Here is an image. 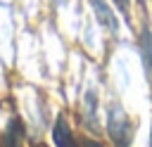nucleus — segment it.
Here are the masks:
<instances>
[{"mask_svg": "<svg viewBox=\"0 0 152 147\" xmlns=\"http://www.w3.org/2000/svg\"><path fill=\"white\" fill-rule=\"evenodd\" d=\"M52 142H55V147H83L76 140V135L69 128V121L64 116H57V121L52 126Z\"/></svg>", "mask_w": 152, "mask_h": 147, "instance_id": "f03ea898", "label": "nucleus"}, {"mask_svg": "<svg viewBox=\"0 0 152 147\" xmlns=\"http://www.w3.org/2000/svg\"><path fill=\"white\" fill-rule=\"evenodd\" d=\"M121 12H124V17H126V21L131 19V0H112Z\"/></svg>", "mask_w": 152, "mask_h": 147, "instance_id": "423d86ee", "label": "nucleus"}, {"mask_svg": "<svg viewBox=\"0 0 152 147\" xmlns=\"http://www.w3.org/2000/svg\"><path fill=\"white\" fill-rule=\"evenodd\" d=\"M140 57H142L145 74L152 83V31H150V26L140 28Z\"/></svg>", "mask_w": 152, "mask_h": 147, "instance_id": "20e7f679", "label": "nucleus"}, {"mask_svg": "<svg viewBox=\"0 0 152 147\" xmlns=\"http://www.w3.org/2000/svg\"><path fill=\"white\" fill-rule=\"evenodd\" d=\"M150 147H152V142H150Z\"/></svg>", "mask_w": 152, "mask_h": 147, "instance_id": "1a4fd4ad", "label": "nucleus"}, {"mask_svg": "<svg viewBox=\"0 0 152 147\" xmlns=\"http://www.w3.org/2000/svg\"><path fill=\"white\" fill-rule=\"evenodd\" d=\"M88 2H90L93 12H95L97 21H100V24H102L107 31L116 33V31H119V19H116V14L112 12V7H109L104 0H88Z\"/></svg>", "mask_w": 152, "mask_h": 147, "instance_id": "7ed1b4c3", "label": "nucleus"}, {"mask_svg": "<svg viewBox=\"0 0 152 147\" xmlns=\"http://www.w3.org/2000/svg\"><path fill=\"white\" fill-rule=\"evenodd\" d=\"M83 147H104V145H100V142H95V140H86Z\"/></svg>", "mask_w": 152, "mask_h": 147, "instance_id": "0eeeda50", "label": "nucleus"}, {"mask_svg": "<svg viewBox=\"0 0 152 147\" xmlns=\"http://www.w3.org/2000/svg\"><path fill=\"white\" fill-rule=\"evenodd\" d=\"M19 138H21V128H19V121H12V126H10V128H7V133H5L2 147H19Z\"/></svg>", "mask_w": 152, "mask_h": 147, "instance_id": "39448f33", "label": "nucleus"}, {"mask_svg": "<svg viewBox=\"0 0 152 147\" xmlns=\"http://www.w3.org/2000/svg\"><path fill=\"white\" fill-rule=\"evenodd\" d=\"M52 2H55V5H59V7H62V5H66V2H69V0H52Z\"/></svg>", "mask_w": 152, "mask_h": 147, "instance_id": "6e6552de", "label": "nucleus"}, {"mask_svg": "<svg viewBox=\"0 0 152 147\" xmlns=\"http://www.w3.org/2000/svg\"><path fill=\"white\" fill-rule=\"evenodd\" d=\"M131 133H133V126H131L128 114L124 111V107L112 104L107 109V135L112 138V142L116 147H128Z\"/></svg>", "mask_w": 152, "mask_h": 147, "instance_id": "f257e3e1", "label": "nucleus"}]
</instances>
